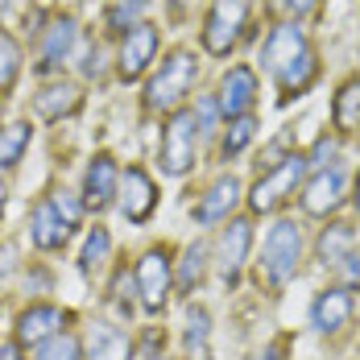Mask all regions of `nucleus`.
<instances>
[{"mask_svg":"<svg viewBox=\"0 0 360 360\" xmlns=\"http://www.w3.org/2000/svg\"><path fill=\"white\" fill-rule=\"evenodd\" d=\"M195 75H199V63H195L191 50L166 54L162 71L153 75L149 87H145V108L149 112H179L182 100H186L191 87H195Z\"/></svg>","mask_w":360,"mask_h":360,"instance_id":"nucleus-1","label":"nucleus"},{"mask_svg":"<svg viewBox=\"0 0 360 360\" xmlns=\"http://www.w3.org/2000/svg\"><path fill=\"white\" fill-rule=\"evenodd\" d=\"M307 170H311V166H307V158H302V153H290V158H282L278 166H269L261 179L252 182L249 212H252V216H269V212H278L290 195L302 186Z\"/></svg>","mask_w":360,"mask_h":360,"instance_id":"nucleus-2","label":"nucleus"},{"mask_svg":"<svg viewBox=\"0 0 360 360\" xmlns=\"http://www.w3.org/2000/svg\"><path fill=\"white\" fill-rule=\"evenodd\" d=\"M298 261H302V232L294 219H278L269 232H265V245H261V269L274 286H286L290 278L298 274Z\"/></svg>","mask_w":360,"mask_h":360,"instance_id":"nucleus-3","label":"nucleus"},{"mask_svg":"<svg viewBox=\"0 0 360 360\" xmlns=\"http://www.w3.org/2000/svg\"><path fill=\"white\" fill-rule=\"evenodd\" d=\"M195 133H199V124H195V112H191V108L170 112V120H166V129H162V145H158L162 174L182 179V174L195 166Z\"/></svg>","mask_w":360,"mask_h":360,"instance_id":"nucleus-4","label":"nucleus"},{"mask_svg":"<svg viewBox=\"0 0 360 360\" xmlns=\"http://www.w3.org/2000/svg\"><path fill=\"white\" fill-rule=\"evenodd\" d=\"M245 13H249L245 0H216V4H212V13H207V21H203V46H207V54L224 58V54L240 41Z\"/></svg>","mask_w":360,"mask_h":360,"instance_id":"nucleus-5","label":"nucleus"},{"mask_svg":"<svg viewBox=\"0 0 360 360\" xmlns=\"http://www.w3.org/2000/svg\"><path fill=\"white\" fill-rule=\"evenodd\" d=\"M133 282H137V294H141V307L149 311V315H158V311L166 307V298H170V286H174L170 257H166L162 249H149L141 261H137Z\"/></svg>","mask_w":360,"mask_h":360,"instance_id":"nucleus-6","label":"nucleus"},{"mask_svg":"<svg viewBox=\"0 0 360 360\" xmlns=\"http://www.w3.org/2000/svg\"><path fill=\"white\" fill-rule=\"evenodd\" d=\"M252 245V224L249 219H228V228H219L216 240V269L228 286L240 282V269H245V257Z\"/></svg>","mask_w":360,"mask_h":360,"instance_id":"nucleus-7","label":"nucleus"},{"mask_svg":"<svg viewBox=\"0 0 360 360\" xmlns=\"http://www.w3.org/2000/svg\"><path fill=\"white\" fill-rule=\"evenodd\" d=\"M158 46H162V37H158V30L149 25V21H141V25H133L129 34H124V41H120V79L124 83H133V79H141L145 71H149V63L158 58Z\"/></svg>","mask_w":360,"mask_h":360,"instance_id":"nucleus-8","label":"nucleus"},{"mask_svg":"<svg viewBox=\"0 0 360 360\" xmlns=\"http://www.w3.org/2000/svg\"><path fill=\"white\" fill-rule=\"evenodd\" d=\"M153 207H158V186L153 179L145 174L141 166H129L124 174H120V212L129 224H145V219L153 216Z\"/></svg>","mask_w":360,"mask_h":360,"instance_id":"nucleus-9","label":"nucleus"},{"mask_svg":"<svg viewBox=\"0 0 360 360\" xmlns=\"http://www.w3.org/2000/svg\"><path fill=\"white\" fill-rule=\"evenodd\" d=\"M311 46H307V34H302V25L298 21H282V25H274L269 37H265V46H261V67L265 71H282L290 67L298 54H307Z\"/></svg>","mask_w":360,"mask_h":360,"instance_id":"nucleus-10","label":"nucleus"},{"mask_svg":"<svg viewBox=\"0 0 360 360\" xmlns=\"http://www.w3.org/2000/svg\"><path fill=\"white\" fill-rule=\"evenodd\" d=\"M75 41H79V25H75V17H54V21H50V30H41L37 71L50 75V71H58L63 63H71Z\"/></svg>","mask_w":360,"mask_h":360,"instance_id":"nucleus-11","label":"nucleus"},{"mask_svg":"<svg viewBox=\"0 0 360 360\" xmlns=\"http://www.w3.org/2000/svg\"><path fill=\"white\" fill-rule=\"evenodd\" d=\"M344 170L340 166H327V170H315V179L302 186V207H307V216H331V212H340V203H344Z\"/></svg>","mask_w":360,"mask_h":360,"instance_id":"nucleus-12","label":"nucleus"},{"mask_svg":"<svg viewBox=\"0 0 360 360\" xmlns=\"http://www.w3.org/2000/svg\"><path fill=\"white\" fill-rule=\"evenodd\" d=\"M116 195H120V170H116L112 153H96L83 174V203L104 212L108 203H116Z\"/></svg>","mask_w":360,"mask_h":360,"instance_id":"nucleus-13","label":"nucleus"},{"mask_svg":"<svg viewBox=\"0 0 360 360\" xmlns=\"http://www.w3.org/2000/svg\"><path fill=\"white\" fill-rule=\"evenodd\" d=\"M216 100H219V112L228 120L249 116L252 104H257V75H252V67H232V71L224 75V83H219Z\"/></svg>","mask_w":360,"mask_h":360,"instance_id":"nucleus-14","label":"nucleus"},{"mask_svg":"<svg viewBox=\"0 0 360 360\" xmlns=\"http://www.w3.org/2000/svg\"><path fill=\"white\" fill-rule=\"evenodd\" d=\"M83 360H133V340H129V331L108 323V319L91 323L87 327V340H83Z\"/></svg>","mask_w":360,"mask_h":360,"instance_id":"nucleus-15","label":"nucleus"},{"mask_svg":"<svg viewBox=\"0 0 360 360\" xmlns=\"http://www.w3.org/2000/svg\"><path fill=\"white\" fill-rule=\"evenodd\" d=\"M348 319H352V290L331 286L311 302V327L323 331V335H335Z\"/></svg>","mask_w":360,"mask_h":360,"instance_id":"nucleus-16","label":"nucleus"},{"mask_svg":"<svg viewBox=\"0 0 360 360\" xmlns=\"http://www.w3.org/2000/svg\"><path fill=\"white\" fill-rule=\"evenodd\" d=\"M58 327H63V311H58L54 302H34V307L21 311V319H17V344H21V348H25V344L41 348L50 335H58Z\"/></svg>","mask_w":360,"mask_h":360,"instance_id":"nucleus-17","label":"nucleus"},{"mask_svg":"<svg viewBox=\"0 0 360 360\" xmlns=\"http://www.w3.org/2000/svg\"><path fill=\"white\" fill-rule=\"evenodd\" d=\"M240 203V182L232 179V174H224L207 186V195L195 203V219L199 224H228L232 216V207Z\"/></svg>","mask_w":360,"mask_h":360,"instance_id":"nucleus-18","label":"nucleus"},{"mask_svg":"<svg viewBox=\"0 0 360 360\" xmlns=\"http://www.w3.org/2000/svg\"><path fill=\"white\" fill-rule=\"evenodd\" d=\"M79 104H83V91H79L75 83H67V79L46 83V87L34 96V112L41 116V120H63V116L79 112Z\"/></svg>","mask_w":360,"mask_h":360,"instance_id":"nucleus-19","label":"nucleus"},{"mask_svg":"<svg viewBox=\"0 0 360 360\" xmlns=\"http://www.w3.org/2000/svg\"><path fill=\"white\" fill-rule=\"evenodd\" d=\"M67 224L58 219V212H54V203L50 199H41L34 207V216H30V240H34V249L41 252H54V249H63L67 245Z\"/></svg>","mask_w":360,"mask_h":360,"instance_id":"nucleus-20","label":"nucleus"},{"mask_svg":"<svg viewBox=\"0 0 360 360\" xmlns=\"http://www.w3.org/2000/svg\"><path fill=\"white\" fill-rule=\"evenodd\" d=\"M315 75H319V63H315V54L307 50V54H298L290 67L278 71V91H282V104H290L294 96H302L311 83H315Z\"/></svg>","mask_w":360,"mask_h":360,"instance_id":"nucleus-21","label":"nucleus"},{"mask_svg":"<svg viewBox=\"0 0 360 360\" xmlns=\"http://www.w3.org/2000/svg\"><path fill=\"white\" fill-rule=\"evenodd\" d=\"M352 245H356V228H348V224H331V228L319 232L315 252H319V261H323V265L335 269L344 257H352Z\"/></svg>","mask_w":360,"mask_h":360,"instance_id":"nucleus-22","label":"nucleus"},{"mask_svg":"<svg viewBox=\"0 0 360 360\" xmlns=\"http://www.w3.org/2000/svg\"><path fill=\"white\" fill-rule=\"evenodd\" d=\"M30 141H34L30 120H13V124H4V129H0V170H13V166L25 158Z\"/></svg>","mask_w":360,"mask_h":360,"instance_id":"nucleus-23","label":"nucleus"},{"mask_svg":"<svg viewBox=\"0 0 360 360\" xmlns=\"http://www.w3.org/2000/svg\"><path fill=\"white\" fill-rule=\"evenodd\" d=\"M331 120H335L340 133L360 129V79H348V83L340 87V96H335V104H331Z\"/></svg>","mask_w":360,"mask_h":360,"instance_id":"nucleus-24","label":"nucleus"},{"mask_svg":"<svg viewBox=\"0 0 360 360\" xmlns=\"http://www.w3.org/2000/svg\"><path fill=\"white\" fill-rule=\"evenodd\" d=\"M203 274H207V245H186L182 265H179V274H174L179 290H182V294H191V290L203 282Z\"/></svg>","mask_w":360,"mask_h":360,"instance_id":"nucleus-25","label":"nucleus"},{"mask_svg":"<svg viewBox=\"0 0 360 360\" xmlns=\"http://www.w3.org/2000/svg\"><path fill=\"white\" fill-rule=\"evenodd\" d=\"M17 75H21V46L13 34L0 30V96L17 83Z\"/></svg>","mask_w":360,"mask_h":360,"instance_id":"nucleus-26","label":"nucleus"},{"mask_svg":"<svg viewBox=\"0 0 360 360\" xmlns=\"http://www.w3.org/2000/svg\"><path fill=\"white\" fill-rule=\"evenodd\" d=\"M108 252H112V236H108V228H96L91 236H87V245H83V252H79V269L83 274H96L104 261H108Z\"/></svg>","mask_w":360,"mask_h":360,"instance_id":"nucleus-27","label":"nucleus"},{"mask_svg":"<svg viewBox=\"0 0 360 360\" xmlns=\"http://www.w3.org/2000/svg\"><path fill=\"white\" fill-rule=\"evenodd\" d=\"M207 335H212V319L203 307H191L186 311V352L191 356H203L207 352Z\"/></svg>","mask_w":360,"mask_h":360,"instance_id":"nucleus-28","label":"nucleus"},{"mask_svg":"<svg viewBox=\"0 0 360 360\" xmlns=\"http://www.w3.org/2000/svg\"><path fill=\"white\" fill-rule=\"evenodd\" d=\"M257 137V116H236L232 124H228V133H224V158H236V153H245V145Z\"/></svg>","mask_w":360,"mask_h":360,"instance_id":"nucleus-29","label":"nucleus"},{"mask_svg":"<svg viewBox=\"0 0 360 360\" xmlns=\"http://www.w3.org/2000/svg\"><path fill=\"white\" fill-rule=\"evenodd\" d=\"M149 8V0H116L108 8V30L116 34H129L133 25H141V13Z\"/></svg>","mask_w":360,"mask_h":360,"instance_id":"nucleus-30","label":"nucleus"},{"mask_svg":"<svg viewBox=\"0 0 360 360\" xmlns=\"http://www.w3.org/2000/svg\"><path fill=\"white\" fill-rule=\"evenodd\" d=\"M50 203H54V212H58V219L67 224V232H75L79 228V219H83V199H75V191H54L50 195Z\"/></svg>","mask_w":360,"mask_h":360,"instance_id":"nucleus-31","label":"nucleus"},{"mask_svg":"<svg viewBox=\"0 0 360 360\" xmlns=\"http://www.w3.org/2000/svg\"><path fill=\"white\" fill-rule=\"evenodd\" d=\"M83 352H79V344H75V335H67V331H58V335H50L41 348H37V360H79Z\"/></svg>","mask_w":360,"mask_h":360,"instance_id":"nucleus-32","label":"nucleus"},{"mask_svg":"<svg viewBox=\"0 0 360 360\" xmlns=\"http://www.w3.org/2000/svg\"><path fill=\"white\" fill-rule=\"evenodd\" d=\"M335 158H340V141H335V137H319L315 153L307 158V166H311V170H327V166H335Z\"/></svg>","mask_w":360,"mask_h":360,"instance_id":"nucleus-33","label":"nucleus"},{"mask_svg":"<svg viewBox=\"0 0 360 360\" xmlns=\"http://www.w3.org/2000/svg\"><path fill=\"white\" fill-rule=\"evenodd\" d=\"M335 269L344 274V290H356L360 286V257H356V252H352V257H344Z\"/></svg>","mask_w":360,"mask_h":360,"instance_id":"nucleus-34","label":"nucleus"},{"mask_svg":"<svg viewBox=\"0 0 360 360\" xmlns=\"http://www.w3.org/2000/svg\"><path fill=\"white\" fill-rule=\"evenodd\" d=\"M282 4H286L290 17H307V13H311V8H315L319 0H282Z\"/></svg>","mask_w":360,"mask_h":360,"instance_id":"nucleus-35","label":"nucleus"},{"mask_svg":"<svg viewBox=\"0 0 360 360\" xmlns=\"http://www.w3.org/2000/svg\"><path fill=\"white\" fill-rule=\"evenodd\" d=\"M83 75H87V79L100 75V46H91V50L83 54Z\"/></svg>","mask_w":360,"mask_h":360,"instance_id":"nucleus-36","label":"nucleus"},{"mask_svg":"<svg viewBox=\"0 0 360 360\" xmlns=\"http://www.w3.org/2000/svg\"><path fill=\"white\" fill-rule=\"evenodd\" d=\"M286 356V344H282V340H278V344H269V348H261V352H257V360H282Z\"/></svg>","mask_w":360,"mask_h":360,"instance_id":"nucleus-37","label":"nucleus"},{"mask_svg":"<svg viewBox=\"0 0 360 360\" xmlns=\"http://www.w3.org/2000/svg\"><path fill=\"white\" fill-rule=\"evenodd\" d=\"M0 360H21V344H0Z\"/></svg>","mask_w":360,"mask_h":360,"instance_id":"nucleus-38","label":"nucleus"},{"mask_svg":"<svg viewBox=\"0 0 360 360\" xmlns=\"http://www.w3.org/2000/svg\"><path fill=\"white\" fill-rule=\"evenodd\" d=\"M356 212H360V179H356Z\"/></svg>","mask_w":360,"mask_h":360,"instance_id":"nucleus-39","label":"nucleus"},{"mask_svg":"<svg viewBox=\"0 0 360 360\" xmlns=\"http://www.w3.org/2000/svg\"><path fill=\"white\" fill-rule=\"evenodd\" d=\"M0 212H4V186H0Z\"/></svg>","mask_w":360,"mask_h":360,"instance_id":"nucleus-40","label":"nucleus"},{"mask_svg":"<svg viewBox=\"0 0 360 360\" xmlns=\"http://www.w3.org/2000/svg\"><path fill=\"white\" fill-rule=\"evenodd\" d=\"M8 4H13V0H0V13H4V8H8Z\"/></svg>","mask_w":360,"mask_h":360,"instance_id":"nucleus-41","label":"nucleus"}]
</instances>
